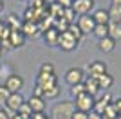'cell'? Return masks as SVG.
<instances>
[{
    "label": "cell",
    "mask_w": 121,
    "mask_h": 119,
    "mask_svg": "<svg viewBox=\"0 0 121 119\" xmlns=\"http://www.w3.org/2000/svg\"><path fill=\"white\" fill-rule=\"evenodd\" d=\"M2 9H4V2L0 0V13H2Z\"/></svg>",
    "instance_id": "60d3db41"
},
{
    "label": "cell",
    "mask_w": 121,
    "mask_h": 119,
    "mask_svg": "<svg viewBox=\"0 0 121 119\" xmlns=\"http://www.w3.org/2000/svg\"><path fill=\"white\" fill-rule=\"evenodd\" d=\"M89 119H103V117H101V114H98V112L92 110V112H89Z\"/></svg>",
    "instance_id": "8d00e7d4"
},
{
    "label": "cell",
    "mask_w": 121,
    "mask_h": 119,
    "mask_svg": "<svg viewBox=\"0 0 121 119\" xmlns=\"http://www.w3.org/2000/svg\"><path fill=\"white\" fill-rule=\"evenodd\" d=\"M101 117H103V119H117L119 115H117V110H116V106H114V105L110 103V105H108V106L105 108V112L101 114Z\"/></svg>",
    "instance_id": "cb8c5ba5"
},
{
    "label": "cell",
    "mask_w": 121,
    "mask_h": 119,
    "mask_svg": "<svg viewBox=\"0 0 121 119\" xmlns=\"http://www.w3.org/2000/svg\"><path fill=\"white\" fill-rule=\"evenodd\" d=\"M56 2H58V0H43V4H45L47 7H49V5H52V4H56Z\"/></svg>",
    "instance_id": "74e56055"
},
{
    "label": "cell",
    "mask_w": 121,
    "mask_h": 119,
    "mask_svg": "<svg viewBox=\"0 0 121 119\" xmlns=\"http://www.w3.org/2000/svg\"><path fill=\"white\" fill-rule=\"evenodd\" d=\"M72 2H74V0H58L56 4L60 5L61 9H69V7H72Z\"/></svg>",
    "instance_id": "1f68e13d"
},
{
    "label": "cell",
    "mask_w": 121,
    "mask_h": 119,
    "mask_svg": "<svg viewBox=\"0 0 121 119\" xmlns=\"http://www.w3.org/2000/svg\"><path fill=\"white\" fill-rule=\"evenodd\" d=\"M9 42L13 47H22L25 43V36L22 34L20 31H11L9 33Z\"/></svg>",
    "instance_id": "d6986e66"
},
{
    "label": "cell",
    "mask_w": 121,
    "mask_h": 119,
    "mask_svg": "<svg viewBox=\"0 0 121 119\" xmlns=\"http://www.w3.org/2000/svg\"><path fill=\"white\" fill-rule=\"evenodd\" d=\"M81 94H85V85L83 83H78V85H72L71 87V96L72 98H78V96H81Z\"/></svg>",
    "instance_id": "4316f807"
},
{
    "label": "cell",
    "mask_w": 121,
    "mask_h": 119,
    "mask_svg": "<svg viewBox=\"0 0 121 119\" xmlns=\"http://www.w3.org/2000/svg\"><path fill=\"white\" fill-rule=\"evenodd\" d=\"M117 119H121V117H117Z\"/></svg>",
    "instance_id": "f6af8a7d"
},
{
    "label": "cell",
    "mask_w": 121,
    "mask_h": 119,
    "mask_svg": "<svg viewBox=\"0 0 121 119\" xmlns=\"http://www.w3.org/2000/svg\"><path fill=\"white\" fill-rule=\"evenodd\" d=\"M92 34L96 36L98 40L107 38V36H108V25H96V27H94V31H92Z\"/></svg>",
    "instance_id": "603a6c76"
},
{
    "label": "cell",
    "mask_w": 121,
    "mask_h": 119,
    "mask_svg": "<svg viewBox=\"0 0 121 119\" xmlns=\"http://www.w3.org/2000/svg\"><path fill=\"white\" fill-rule=\"evenodd\" d=\"M5 89L9 90L11 94H16V92H22V89H24V78H22L20 74H9L7 78H5Z\"/></svg>",
    "instance_id": "277c9868"
},
{
    "label": "cell",
    "mask_w": 121,
    "mask_h": 119,
    "mask_svg": "<svg viewBox=\"0 0 121 119\" xmlns=\"http://www.w3.org/2000/svg\"><path fill=\"white\" fill-rule=\"evenodd\" d=\"M91 16H92V20L96 22V25H108L110 24V18H108L107 9H96Z\"/></svg>",
    "instance_id": "5bb4252c"
},
{
    "label": "cell",
    "mask_w": 121,
    "mask_h": 119,
    "mask_svg": "<svg viewBox=\"0 0 121 119\" xmlns=\"http://www.w3.org/2000/svg\"><path fill=\"white\" fill-rule=\"evenodd\" d=\"M27 103H29L31 110H33V114H40V112H45V99L43 98H36V96H31L27 99Z\"/></svg>",
    "instance_id": "4fadbf2b"
},
{
    "label": "cell",
    "mask_w": 121,
    "mask_h": 119,
    "mask_svg": "<svg viewBox=\"0 0 121 119\" xmlns=\"http://www.w3.org/2000/svg\"><path fill=\"white\" fill-rule=\"evenodd\" d=\"M9 96H11V92L5 89V85H0V106H5Z\"/></svg>",
    "instance_id": "83f0119b"
},
{
    "label": "cell",
    "mask_w": 121,
    "mask_h": 119,
    "mask_svg": "<svg viewBox=\"0 0 121 119\" xmlns=\"http://www.w3.org/2000/svg\"><path fill=\"white\" fill-rule=\"evenodd\" d=\"M107 13H108V18H110V22H119V18H121V5L110 4V7L107 9Z\"/></svg>",
    "instance_id": "44dd1931"
},
{
    "label": "cell",
    "mask_w": 121,
    "mask_h": 119,
    "mask_svg": "<svg viewBox=\"0 0 121 119\" xmlns=\"http://www.w3.org/2000/svg\"><path fill=\"white\" fill-rule=\"evenodd\" d=\"M20 33L25 38H36L42 31H40L36 22H24V25H20Z\"/></svg>",
    "instance_id": "8fae6325"
},
{
    "label": "cell",
    "mask_w": 121,
    "mask_h": 119,
    "mask_svg": "<svg viewBox=\"0 0 121 119\" xmlns=\"http://www.w3.org/2000/svg\"><path fill=\"white\" fill-rule=\"evenodd\" d=\"M87 72H89V78H99L101 74L107 72V63L105 61H99V60H94L87 65Z\"/></svg>",
    "instance_id": "ba28073f"
},
{
    "label": "cell",
    "mask_w": 121,
    "mask_h": 119,
    "mask_svg": "<svg viewBox=\"0 0 121 119\" xmlns=\"http://www.w3.org/2000/svg\"><path fill=\"white\" fill-rule=\"evenodd\" d=\"M0 119H11L9 112H7L5 108H0Z\"/></svg>",
    "instance_id": "d590c367"
},
{
    "label": "cell",
    "mask_w": 121,
    "mask_h": 119,
    "mask_svg": "<svg viewBox=\"0 0 121 119\" xmlns=\"http://www.w3.org/2000/svg\"><path fill=\"white\" fill-rule=\"evenodd\" d=\"M63 79L72 87V85L83 83V79H85V72H83V69H80V67H71V69H67Z\"/></svg>",
    "instance_id": "8992f818"
},
{
    "label": "cell",
    "mask_w": 121,
    "mask_h": 119,
    "mask_svg": "<svg viewBox=\"0 0 121 119\" xmlns=\"http://www.w3.org/2000/svg\"><path fill=\"white\" fill-rule=\"evenodd\" d=\"M72 9L78 16L91 15V11L94 9V0H74L72 2Z\"/></svg>",
    "instance_id": "52a82bcc"
},
{
    "label": "cell",
    "mask_w": 121,
    "mask_h": 119,
    "mask_svg": "<svg viewBox=\"0 0 121 119\" xmlns=\"http://www.w3.org/2000/svg\"><path fill=\"white\" fill-rule=\"evenodd\" d=\"M110 103H112V96H110V92H105L101 98H98L96 101H94V112H98V114H103V112H105V108H107Z\"/></svg>",
    "instance_id": "7c38bea8"
},
{
    "label": "cell",
    "mask_w": 121,
    "mask_h": 119,
    "mask_svg": "<svg viewBox=\"0 0 121 119\" xmlns=\"http://www.w3.org/2000/svg\"><path fill=\"white\" fill-rule=\"evenodd\" d=\"M40 72H43V74H54V65L49 63V61L42 63L40 65Z\"/></svg>",
    "instance_id": "f546056e"
},
{
    "label": "cell",
    "mask_w": 121,
    "mask_h": 119,
    "mask_svg": "<svg viewBox=\"0 0 121 119\" xmlns=\"http://www.w3.org/2000/svg\"><path fill=\"white\" fill-rule=\"evenodd\" d=\"M58 36H60V33H58L54 27H51V29L45 31L43 38H45V42H47L49 45H56V43H58Z\"/></svg>",
    "instance_id": "ffe728a7"
},
{
    "label": "cell",
    "mask_w": 121,
    "mask_h": 119,
    "mask_svg": "<svg viewBox=\"0 0 121 119\" xmlns=\"http://www.w3.org/2000/svg\"><path fill=\"white\" fill-rule=\"evenodd\" d=\"M24 103H25V99H24V96H22V92H16V94H11V96H9V99H7V103H5L4 108L7 110V112H9V115L13 117Z\"/></svg>",
    "instance_id": "5b68a950"
},
{
    "label": "cell",
    "mask_w": 121,
    "mask_h": 119,
    "mask_svg": "<svg viewBox=\"0 0 121 119\" xmlns=\"http://www.w3.org/2000/svg\"><path fill=\"white\" fill-rule=\"evenodd\" d=\"M119 99H121V92H119Z\"/></svg>",
    "instance_id": "7bdbcfd3"
},
{
    "label": "cell",
    "mask_w": 121,
    "mask_h": 119,
    "mask_svg": "<svg viewBox=\"0 0 121 119\" xmlns=\"http://www.w3.org/2000/svg\"><path fill=\"white\" fill-rule=\"evenodd\" d=\"M72 119H89V114L87 112H80V110H74Z\"/></svg>",
    "instance_id": "d6a6232c"
},
{
    "label": "cell",
    "mask_w": 121,
    "mask_h": 119,
    "mask_svg": "<svg viewBox=\"0 0 121 119\" xmlns=\"http://www.w3.org/2000/svg\"><path fill=\"white\" fill-rule=\"evenodd\" d=\"M74 103L72 101H61L56 103L51 110V119H72L74 114Z\"/></svg>",
    "instance_id": "6da1fadb"
},
{
    "label": "cell",
    "mask_w": 121,
    "mask_h": 119,
    "mask_svg": "<svg viewBox=\"0 0 121 119\" xmlns=\"http://www.w3.org/2000/svg\"><path fill=\"white\" fill-rule=\"evenodd\" d=\"M112 105L116 106V110H117V115L121 117V99H116V101H112Z\"/></svg>",
    "instance_id": "e575fe53"
},
{
    "label": "cell",
    "mask_w": 121,
    "mask_h": 119,
    "mask_svg": "<svg viewBox=\"0 0 121 119\" xmlns=\"http://www.w3.org/2000/svg\"><path fill=\"white\" fill-rule=\"evenodd\" d=\"M2 54H4V49H2V47H0V58H2Z\"/></svg>",
    "instance_id": "b9f144b4"
},
{
    "label": "cell",
    "mask_w": 121,
    "mask_h": 119,
    "mask_svg": "<svg viewBox=\"0 0 121 119\" xmlns=\"http://www.w3.org/2000/svg\"><path fill=\"white\" fill-rule=\"evenodd\" d=\"M94 101H96V98H92L91 94H81V96H78V98L72 101L74 103V108L76 110H80V112H92L94 110Z\"/></svg>",
    "instance_id": "7a4b0ae2"
},
{
    "label": "cell",
    "mask_w": 121,
    "mask_h": 119,
    "mask_svg": "<svg viewBox=\"0 0 121 119\" xmlns=\"http://www.w3.org/2000/svg\"><path fill=\"white\" fill-rule=\"evenodd\" d=\"M36 85H38L42 90H45V89H49V87L58 85V78H56L54 74H43V72H38V76H36Z\"/></svg>",
    "instance_id": "9c48e42d"
},
{
    "label": "cell",
    "mask_w": 121,
    "mask_h": 119,
    "mask_svg": "<svg viewBox=\"0 0 121 119\" xmlns=\"http://www.w3.org/2000/svg\"><path fill=\"white\" fill-rule=\"evenodd\" d=\"M31 119H51V117L45 114V112H40V114H33V115H31Z\"/></svg>",
    "instance_id": "836d02e7"
},
{
    "label": "cell",
    "mask_w": 121,
    "mask_h": 119,
    "mask_svg": "<svg viewBox=\"0 0 121 119\" xmlns=\"http://www.w3.org/2000/svg\"><path fill=\"white\" fill-rule=\"evenodd\" d=\"M16 114H20V115H24V117H31L33 115V110H31V106H29V103L25 101L24 105H22L20 108H18V112Z\"/></svg>",
    "instance_id": "f1b7e54d"
},
{
    "label": "cell",
    "mask_w": 121,
    "mask_h": 119,
    "mask_svg": "<svg viewBox=\"0 0 121 119\" xmlns=\"http://www.w3.org/2000/svg\"><path fill=\"white\" fill-rule=\"evenodd\" d=\"M96 81H98V87H99V90H103V89H110L112 85H114V78H112L108 72H105V74H101L99 78H96Z\"/></svg>",
    "instance_id": "ac0fdd59"
},
{
    "label": "cell",
    "mask_w": 121,
    "mask_h": 119,
    "mask_svg": "<svg viewBox=\"0 0 121 119\" xmlns=\"http://www.w3.org/2000/svg\"><path fill=\"white\" fill-rule=\"evenodd\" d=\"M60 18H63L67 24H74V22H76V13H74V9H72V7H69V9H63V13H61Z\"/></svg>",
    "instance_id": "d4e9b609"
},
{
    "label": "cell",
    "mask_w": 121,
    "mask_h": 119,
    "mask_svg": "<svg viewBox=\"0 0 121 119\" xmlns=\"http://www.w3.org/2000/svg\"><path fill=\"white\" fill-rule=\"evenodd\" d=\"M112 4L114 5H121V0H112Z\"/></svg>",
    "instance_id": "ab89813d"
},
{
    "label": "cell",
    "mask_w": 121,
    "mask_h": 119,
    "mask_svg": "<svg viewBox=\"0 0 121 119\" xmlns=\"http://www.w3.org/2000/svg\"><path fill=\"white\" fill-rule=\"evenodd\" d=\"M67 33H71V34L74 36V38L78 40V42H81V40H83V36H85V34H83V33L80 31V27H78L76 24H71V25H69V29H67Z\"/></svg>",
    "instance_id": "484cf974"
},
{
    "label": "cell",
    "mask_w": 121,
    "mask_h": 119,
    "mask_svg": "<svg viewBox=\"0 0 121 119\" xmlns=\"http://www.w3.org/2000/svg\"><path fill=\"white\" fill-rule=\"evenodd\" d=\"M108 36H110L116 43L121 40V24L119 22H110V24H108Z\"/></svg>",
    "instance_id": "e0dca14e"
},
{
    "label": "cell",
    "mask_w": 121,
    "mask_h": 119,
    "mask_svg": "<svg viewBox=\"0 0 121 119\" xmlns=\"http://www.w3.org/2000/svg\"><path fill=\"white\" fill-rule=\"evenodd\" d=\"M78 40L74 38V36L71 34V33H60V36H58V47H60L61 51H65V52H71V51H74L76 47H78Z\"/></svg>",
    "instance_id": "3957f363"
},
{
    "label": "cell",
    "mask_w": 121,
    "mask_h": 119,
    "mask_svg": "<svg viewBox=\"0 0 121 119\" xmlns=\"http://www.w3.org/2000/svg\"><path fill=\"white\" fill-rule=\"evenodd\" d=\"M119 24H121V18H119Z\"/></svg>",
    "instance_id": "ee69618b"
},
{
    "label": "cell",
    "mask_w": 121,
    "mask_h": 119,
    "mask_svg": "<svg viewBox=\"0 0 121 119\" xmlns=\"http://www.w3.org/2000/svg\"><path fill=\"white\" fill-rule=\"evenodd\" d=\"M76 25L80 27V31L83 33V34H91L92 31H94V27H96V22L92 20L91 15H85V16H78Z\"/></svg>",
    "instance_id": "30bf717a"
},
{
    "label": "cell",
    "mask_w": 121,
    "mask_h": 119,
    "mask_svg": "<svg viewBox=\"0 0 121 119\" xmlns=\"http://www.w3.org/2000/svg\"><path fill=\"white\" fill-rule=\"evenodd\" d=\"M61 89L60 85H54V87H49V89L43 90V99H56L58 96H60Z\"/></svg>",
    "instance_id": "7402d4cb"
},
{
    "label": "cell",
    "mask_w": 121,
    "mask_h": 119,
    "mask_svg": "<svg viewBox=\"0 0 121 119\" xmlns=\"http://www.w3.org/2000/svg\"><path fill=\"white\" fill-rule=\"evenodd\" d=\"M29 7L31 9H43L47 5L43 4V0H29Z\"/></svg>",
    "instance_id": "4dcf8cb0"
},
{
    "label": "cell",
    "mask_w": 121,
    "mask_h": 119,
    "mask_svg": "<svg viewBox=\"0 0 121 119\" xmlns=\"http://www.w3.org/2000/svg\"><path fill=\"white\" fill-rule=\"evenodd\" d=\"M83 85H85V92L91 94L92 98H96V94L99 92V87H98V81L94 78H87L83 79Z\"/></svg>",
    "instance_id": "2e32d148"
},
{
    "label": "cell",
    "mask_w": 121,
    "mask_h": 119,
    "mask_svg": "<svg viewBox=\"0 0 121 119\" xmlns=\"http://www.w3.org/2000/svg\"><path fill=\"white\" fill-rule=\"evenodd\" d=\"M98 49H99L101 52L108 54V52H112V51L116 49V42H114L110 36H107V38H101V40H98Z\"/></svg>",
    "instance_id": "9a60e30c"
},
{
    "label": "cell",
    "mask_w": 121,
    "mask_h": 119,
    "mask_svg": "<svg viewBox=\"0 0 121 119\" xmlns=\"http://www.w3.org/2000/svg\"><path fill=\"white\" fill-rule=\"evenodd\" d=\"M11 119H31V117H24V115H20V114H15Z\"/></svg>",
    "instance_id": "f35d334b"
}]
</instances>
